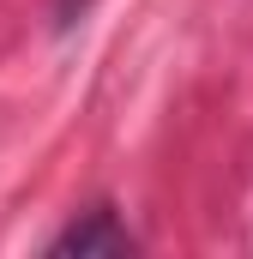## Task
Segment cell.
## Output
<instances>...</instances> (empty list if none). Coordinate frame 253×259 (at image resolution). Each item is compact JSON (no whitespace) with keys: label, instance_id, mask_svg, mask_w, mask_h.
Returning a JSON list of instances; mask_svg holds the SVG:
<instances>
[{"label":"cell","instance_id":"1","mask_svg":"<svg viewBox=\"0 0 253 259\" xmlns=\"http://www.w3.org/2000/svg\"><path fill=\"white\" fill-rule=\"evenodd\" d=\"M133 247V235H126V223L109 211V205H97V211H85L66 235L49 241V253H126Z\"/></svg>","mask_w":253,"mask_h":259}]
</instances>
